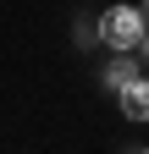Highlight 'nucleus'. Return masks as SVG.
Segmentation results:
<instances>
[{
	"instance_id": "obj_1",
	"label": "nucleus",
	"mask_w": 149,
	"mask_h": 154,
	"mask_svg": "<svg viewBox=\"0 0 149 154\" xmlns=\"http://www.w3.org/2000/svg\"><path fill=\"white\" fill-rule=\"evenodd\" d=\"M144 33H149L144 6H110V11L100 17V38H105L110 50H138V44H144Z\"/></svg>"
},
{
	"instance_id": "obj_2",
	"label": "nucleus",
	"mask_w": 149,
	"mask_h": 154,
	"mask_svg": "<svg viewBox=\"0 0 149 154\" xmlns=\"http://www.w3.org/2000/svg\"><path fill=\"white\" fill-rule=\"evenodd\" d=\"M122 94V116L127 121H149V77H133L127 88H116Z\"/></svg>"
},
{
	"instance_id": "obj_3",
	"label": "nucleus",
	"mask_w": 149,
	"mask_h": 154,
	"mask_svg": "<svg viewBox=\"0 0 149 154\" xmlns=\"http://www.w3.org/2000/svg\"><path fill=\"white\" fill-rule=\"evenodd\" d=\"M133 77H138V66L127 61V50H116V61H110V72H105V83H110V88H127Z\"/></svg>"
},
{
	"instance_id": "obj_4",
	"label": "nucleus",
	"mask_w": 149,
	"mask_h": 154,
	"mask_svg": "<svg viewBox=\"0 0 149 154\" xmlns=\"http://www.w3.org/2000/svg\"><path fill=\"white\" fill-rule=\"evenodd\" d=\"M138 50H144V55H149V33H144V44H138Z\"/></svg>"
},
{
	"instance_id": "obj_5",
	"label": "nucleus",
	"mask_w": 149,
	"mask_h": 154,
	"mask_svg": "<svg viewBox=\"0 0 149 154\" xmlns=\"http://www.w3.org/2000/svg\"><path fill=\"white\" fill-rule=\"evenodd\" d=\"M144 22H149V0H144Z\"/></svg>"
},
{
	"instance_id": "obj_6",
	"label": "nucleus",
	"mask_w": 149,
	"mask_h": 154,
	"mask_svg": "<svg viewBox=\"0 0 149 154\" xmlns=\"http://www.w3.org/2000/svg\"><path fill=\"white\" fill-rule=\"evenodd\" d=\"M144 154H149V149H144Z\"/></svg>"
}]
</instances>
